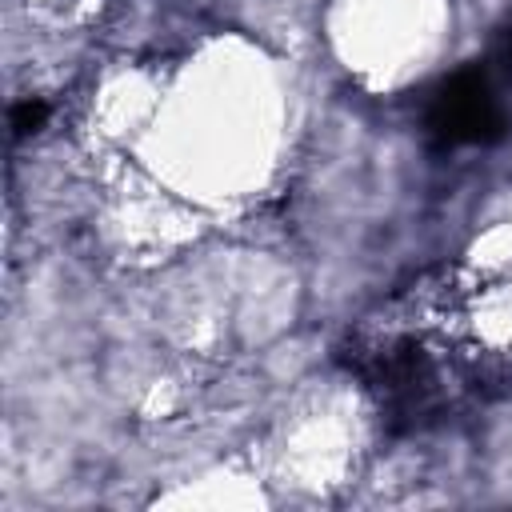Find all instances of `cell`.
<instances>
[{
	"label": "cell",
	"mask_w": 512,
	"mask_h": 512,
	"mask_svg": "<svg viewBox=\"0 0 512 512\" xmlns=\"http://www.w3.org/2000/svg\"><path fill=\"white\" fill-rule=\"evenodd\" d=\"M428 132L436 144H492L504 136V112L484 68L468 64L440 84L428 108Z\"/></svg>",
	"instance_id": "cell-1"
},
{
	"label": "cell",
	"mask_w": 512,
	"mask_h": 512,
	"mask_svg": "<svg viewBox=\"0 0 512 512\" xmlns=\"http://www.w3.org/2000/svg\"><path fill=\"white\" fill-rule=\"evenodd\" d=\"M44 116H48V108L40 100H24V104L12 108V132L16 136H28V132H36L44 124Z\"/></svg>",
	"instance_id": "cell-2"
},
{
	"label": "cell",
	"mask_w": 512,
	"mask_h": 512,
	"mask_svg": "<svg viewBox=\"0 0 512 512\" xmlns=\"http://www.w3.org/2000/svg\"><path fill=\"white\" fill-rule=\"evenodd\" d=\"M496 60H500V68L512 76V20L500 28V40H496Z\"/></svg>",
	"instance_id": "cell-3"
}]
</instances>
